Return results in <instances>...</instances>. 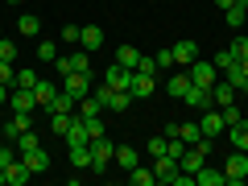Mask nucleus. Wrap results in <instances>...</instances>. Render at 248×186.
<instances>
[{"label": "nucleus", "mask_w": 248, "mask_h": 186, "mask_svg": "<svg viewBox=\"0 0 248 186\" xmlns=\"http://www.w3.org/2000/svg\"><path fill=\"white\" fill-rule=\"evenodd\" d=\"M112 153H116V145L108 141V133L91 137V174H104V170L112 166Z\"/></svg>", "instance_id": "obj_1"}, {"label": "nucleus", "mask_w": 248, "mask_h": 186, "mask_svg": "<svg viewBox=\"0 0 248 186\" xmlns=\"http://www.w3.org/2000/svg\"><path fill=\"white\" fill-rule=\"evenodd\" d=\"M223 178H228L232 186L248 182V153H244V149H232V153H228V161H223Z\"/></svg>", "instance_id": "obj_2"}, {"label": "nucleus", "mask_w": 248, "mask_h": 186, "mask_svg": "<svg viewBox=\"0 0 248 186\" xmlns=\"http://www.w3.org/2000/svg\"><path fill=\"white\" fill-rule=\"evenodd\" d=\"M186 71H190V83H199V87H211V83L219 79V66H215V62H207V58H195Z\"/></svg>", "instance_id": "obj_3"}, {"label": "nucleus", "mask_w": 248, "mask_h": 186, "mask_svg": "<svg viewBox=\"0 0 248 186\" xmlns=\"http://www.w3.org/2000/svg\"><path fill=\"white\" fill-rule=\"evenodd\" d=\"M199 128H203V137H207V141H219V137L228 133V124H223V116L215 112V108H207V112L199 116Z\"/></svg>", "instance_id": "obj_4"}, {"label": "nucleus", "mask_w": 248, "mask_h": 186, "mask_svg": "<svg viewBox=\"0 0 248 186\" xmlns=\"http://www.w3.org/2000/svg\"><path fill=\"white\" fill-rule=\"evenodd\" d=\"M104 83H108L112 91H128V83H133V71H128V66H120V62H112V66L104 71Z\"/></svg>", "instance_id": "obj_5"}, {"label": "nucleus", "mask_w": 248, "mask_h": 186, "mask_svg": "<svg viewBox=\"0 0 248 186\" xmlns=\"http://www.w3.org/2000/svg\"><path fill=\"white\" fill-rule=\"evenodd\" d=\"M62 91H71L75 99L91 95V75H79V71H71V75H62Z\"/></svg>", "instance_id": "obj_6"}, {"label": "nucleus", "mask_w": 248, "mask_h": 186, "mask_svg": "<svg viewBox=\"0 0 248 186\" xmlns=\"http://www.w3.org/2000/svg\"><path fill=\"white\" fill-rule=\"evenodd\" d=\"M182 104H186V108H199V112L215 108V99H211V87H199V83H190V91L182 95Z\"/></svg>", "instance_id": "obj_7"}, {"label": "nucleus", "mask_w": 248, "mask_h": 186, "mask_svg": "<svg viewBox=\"0 0 248 186\" xmlns=\"http://www.w3.org/2000/svg\"><path fill=\"white\" fill-rule=\"evenodd\" d=\"M9 108H13V112H33V108H37V95H33L29 87H13V91H9Z\"/></svg>", "instance_id": "obj_8"}, {"label": "nucleus", "mask_w": 248, "mask_h": 186, "mask_svg": "<svg viewBox=\"0 0 248 186\" xmlns=\"http://www.w3.org/2000/svg\"><path fill=\"white\" fill-rule=\"evenodd\" d=\"M21 161L29 166V174H46V170H50V153H46L42 145H37V149H25V153H21Z\"/></svg>", "instance_id": "obj_9"}, {"label": "nucleus", "mask_w": 248, "mask_h": 186, "mask_svg": "<svg viewBox=\"0 0 248 186\" xmlns=\"http://www.w3.org/2000/svg\"><path fill=\"white\" fill-rule=\"evenodd\" d=\"M153 174H157V182H174L178 178V157H170V153L153 157Z\"/></svg>", "instance_id": "obj_10"}, {"label": "nucleus", "mask_w": 248, "mask_h": 186, "mask_svg": "<svg viewBox=\"0 0 248 186\" xmlns=\"http://www.w3.org/2000/svg\"><path fill=\"white\" fill-rule=\"evenodd\" d=\"M79 46H83L87 54H95L99 46H104V29H99V25H83V29H79Z\"/></svg>", "instance_id": "obj_11"}, {"label": "nucleus", "mask_w": 248, "mask_h": 186, "mask_svg": "<svg viewBox=\"0 0 248 186\" xmlns=\"http://www.w3.org/2000/svg\"><path fill=\"white\" fill-rule=\"evenodd\" d=\"M153 75H141V71H133V83H128V91H133V99H149L153 95Z\"/></svg>", "instance_id": "obj_12"}, {"label": "nucleus", "mask_w": 248, "mask_h": 186, "mask_svg": "<svg viewBox=\"0 0 248 186\" xmlns=\"http://www.w3.org/2000/svg\"><path fill=\"white\" fill-rule=\"evenodd\" d=\"M112 161H116V166L124 170V174H128V170H133V166H141V153H137L133 145H116V153H112Z\"/></svg>", "instance_id": "obj_13"}, {"label": "nucleus", "mask_w": 248, "mask_h": 186, "mask_svg": "<svg viewBox=\"0 0 248 186\" xmlns=\"http://www.w3.org/2000/svg\"><path fill=\"white\" fill-rule=\"evenodd\" d=\"M236 95H240V91L232 87L228 79H215V83H211V99H215V108H223V104H232V99H236Z\"/></svg>", "instance_id": "obj_14"}, {"label": "nucleus", "mask_w": 248, "mask_h": 186, "mask_svg": "<svg viewBox=\"0 0 248 186\" xmlns=\"http://www.w3.org/2000/svg\"><path fill=\"white\" fill-rule=\"evenodd\" d=\"M244 17H248V0H232L228 9H223V21H228L232 29H240V25H244Z\"/></svg>", "instance_id": "obj_15"}, {"label": "nucleus", "mask_w": 248, "mask_h": 186, "mask_svg": "<svg viewBox=\"0 0 248 186\" xmlns=\"http://www.w3.org/2000/svg\"><path fill=\"white\" fill-rule=\"evenodd\" d=\"M223 79H228L232 87L240 91V95H248V71H244V66H240V62H232L228 71H223Z\"/></svg>", "instance_id": "obj_16"}, {"label": "nucleus", "mask_w": 248, "mask_h": 186, "mask_svg": "<svg viewBox=\"0 0 248 186\" xmlns=\"http://www.w3.org/2000/svg\"><path fill=\"white\" fill-rule=\"evenodd\" d=\"M199 58V42H174V62L178 66H190Z\"/></svg>", "instance_id": "obj_17"}, {"label": "nucleus", "mask_w": 248, "mask_h": 186, "mask_svg": "<svg viewBox=\"0 0 248 186\" xmlns=\"http://www.w3.org/2000/svg\"><path fill=\"white\" fill-rule=\"evenodd\" d=\"M29 178H33V174H29V166H25V161H21V157L13 161L9 170H4V182H9V186H25Z\"/></svg>", "instance_id": "obj_18"}, {"label": "nucleus", "mask_w": 248, "mask_h": 186, "mask_svg": "<svg viewBox=\"0 0 248 186\" xmlns=\"http://www.w3.org/2000/svg\"><path fill=\"white\" fill-rule=\"evenodd\" d=\"M104 108L108 112H128V108H133V91H108Z\"/></svg>", "instance_id": "obj_19"}, {"label": "nucleus", "mask_w": 248, "mask_h": 186, "mask_svg": "<svg viewBox=\"0 0 248 186\" xmlns=\"http://www.w3.org/2000/svg\"><path fill=\"white\" fill-rule=\"evenodd\" d=\"M228 178H223V170H215V166H203L195 174V186H223Z\"/></svg>", "instance_id": "obj_20"}, {"label": "nucleus", "mask_w": 248, "mask_h": 186, "mask_svg": "<svg viewBox=\"0 0 248 186\" xmlns=\"http://www.w3.org/2000/svg\"><path fill=\"white\" fill-rule=\"evenodd\" d=\"M166 91H170V95H174V99H182L186 91H190V71H182V75H170Z\"/></svg>", "instance_id": "obj_21"}, {"label": "nucleus", "mask_w": 248, "mask_h": 186, "mask_svg": "<svg viewBox=\"0 0 248 186\" xmlns=\"http://www.w3.org/2000/svg\"><path fill=\"white\" fill-rule=\"evenodd\" d=\"M33 95H37V108H50V99L58 95V83H50V79H37Z\"/></svg>", "instance_id": "obj_22"}, {"label": "nucleus", "mask_w": 248, "mask_h": 186, "mask_svg": "<svg viewBox=\"0 0 248 186\" xmlns=\"http://www.w3.org/2000/svg\"><path fill=\"white\" fill-rule=\"evenodd\" d=\"M228 141H232V149H244L248 153V120L232 124V128H228Z\"/></svg>", "instance_id": "obj_23"}, {"label": "nucleus", "mask_w": 248, "mask_h": 186, "mask_svg": "<svg viewBox=\"0 0 248 186\" xmlns=\"http://www.w3.org/2000/svg\"><path fill=\"white\" fill-rule=\"evenodd\" d=\"M128 182L133 186H157V174H153L149 166H133L128 170Z\"/></svg>", "instance_id": "obj_24"}, {"label": "nucleus", "mask_w": 248, "mask_h": 186, "mask_svg": "<svg viewBox=\"0 0 248 186\" xmlns=\"http://www.w3.org/2000/svg\"><path fill=\"white\" fill-rule=\"evenodd\" d=\"M71 166L75 170H91V145H71Z\"/></svg>", "instance_id": "obj_25"}, {"label": "nucleus", "mask_w": 248, "mask_h": 186, "mask_svg": "<svg viewBox=\"0 0 248 186\" xmlns=\"http://www.w3.org/2000/svg\"><path fill=\"white\" fill-rule=\"evenodd\" d=\"M178 137H182L186 145H199V141H203V128H199V120H186V124H178Z\"/></svg>", "instance_id": "obj_26"}, {"label": "nucleus", "mask_w": 248, "mask_h": 186, "mask_svg": "<svg viewBox=\"0 0 248 186\" xmlns=\"http://www.w3.org/2000/svg\"><path fill=\"white\" fill-rule=\"evenodd\" d=\"M71 120H75V112H50V128H54V137H66Z\"/></svg>", "instance_id": "obj_27"}, {"label": "nucleus", "mask_w": 248, "mask_h": 186, "mask_svg": "<svg viewBox=\"0 0 248 186\" xmlns=\"http://www.w3.org/2000/svg\"><path fill=\"white\" fill-rule=\"evenodd\" d=\"M17 29H21V37H37V33H42V21H37L33 13H21Z\"/></svg>", "instance_id": "obj_28"}, {"label": "nucleus", "mask_w": 248, "mask_h": 186, "mask_svg": "<svg viewBox=\"0 0 248 186\" xmlns=\"http://www.w3.org/2000/svg\"><path fill=\"white\" fill-rule=\"evenodd\" d=\"M137 58H141V50H137V46H120V50H116V62H120V66H128V71H137Z\"/></svg>", "instance_id": "obj_29"}, {"label": "nucleus", "mask_w": 248, "mask_h": 186, "mask_svg": "<svg viewBox=\"0 0 248 186\" xmlns=\"http://www.w3.org/2000/svg\"><path fill=\"white\" fill-rule=\"evenodd\" d=\"M37 79H42L37 71H29V66H21V71H17V79H13V87H29V91H33V87H37Z\"/></svg>", "instance_id": "obj_30"}, {"label": "nucleus", "mask_w": 248, "mask_h": 186, "mask_svg": "<svg viewBox=\"0 0 248 186\" xmlns=\"http://www.w3.org/2000/svg\"><path fill=\"white\" fill-rule=\"evenodd\" d=\"M153 58H157V71H174V66H178V62H174V46H161Z\"/></svg>", "instance_id": "obj_31"}, {"label": "nucleus", "mask_w": 248, "mask_h": 186, "mask_svg": "<svg viewBox=\"0 0 248 186\" xmlns=\"http://www.w3.org/2000/svg\"><path fill=\"white\" fill-rule=\"evenodd\" d=\"M211 62H215V66H219V75H223V71H228V66H232V62H240V58H236V54H232V46H219V54H215Z\"/></svg>", "instance_id": "obj_32"}, {"label": "nucleus", "mask_w": 248, "mask_h": 186, "mask_svg": "<svg viewBox=\"0 0 248 186\" xmlns=\"http://www.w3.org/2000/svg\"><path fill=\"white\" fill-rule=\"evenodd\" d=\"M71 71H79V75H91V54H87V50L71 54Z\"/></svg>", "instance_id": "obj_33"}, {"label": "nucleus", "mask_w": 248, "mask_h": 186, "mask_svg": "<svg viewBox=\"0 0 248 186\" xmlns=\"http://www.w3.org/2000/svg\"><path fill=\"white\" fill-rule=\"evenodd\" d=\"M99 112H104V104H99L95 95H83L79 99V116H99Z\"/></svg>", "instance_id": "obj_34"}, {"label": "nucleus", "mask_w": 248, "mask_h": 186, "mask_svg": "<svg viewBox=\"0 0 248 186\" xmlns=\"http://www.w3.org/2000/svg\"><path fill=\"white\" fill-rule=\"evenodd\" d=\"M17 157H21V149H17L13 141H9V145H0V170H9V166H13Z\"/></svg>", "instance_id": "obj_35"}, {"label": "nucleus", "mask_w": 248, "mask_h": 186, "mask_svg": "<svg viewBox=\"0 0 248 186\" xmlns=\"http://www.w3.org/2000/svg\"><path fill=\"white\" fill-rule=\"evenodd\" d=\"M219 116H223V124H228V128L244 120V112H240V108H232V104H223V108H219Z\"/></svg>", "instance_id": "obj_36"}, {"label": "nucleus", "mask_w": 248, "mask_h": 186, "mask_svg": "<svg viewBox=\"0 0 248 186\" xmlns=\"http://www.w3.org/2000/svg\"><path fill=\"white\" fill-rule=\"evenodd\" d=\"M0 133H4V137H9L13 145H17V137L25 133V128H21V124H17V116H13V120H4V124H0Z\"/></svg>", "instance_id": "obj_37"}, {"label": "nucleus", "mask_w": 248, "mask_h": 186, "mask_svg": "<svg viewBox=\"0 0 248 186\" xmlns=\"http://www.w3.org/2000/svg\"><path fill=\"white\" fill-rule=\"evenodd\" d=\"M137 71L141 75H157V58H153V54H141V58H137Z\"/></svg>", "instance_id": "obj_38"}, {"label": "nucleus", "mask_w": 248, "mask_h": 186, "mask_svg": "<svg viewBox=\"0 0 248 186\" xmlns=\"http://www.w3.org/2000/svg\"><path fill=\"white\" fill-rule=\"evenodd\" d=\"M37 58H42V62H54V58H58V46H54V42H37Z\"/></svg>", "instance_id": "obj_39"}, {"label": "nucleus", "mask_w": 248, "mask_h": 186, "mask_svg": "<svg viewBox=\"0 0 248 186\" xmlns=\"http://www.w3.org/2000/svg\"><path fill=\"white\" fill-rule=\"evenodd\" d=\"M37 145H42V141H37V133H33V128L17 137V149H21V153H25V149H37Z\"/></svg>", "instance_id": "obj_40"}, {"label": "nucleus", "mask_w": 248, "mask_h": 186, "mask_svg": "<svg viewBox=\"0 0 248 186\" xmlns=\"http://www.w3.org/2000/svg\"><path fill=\"white\" fill-rule=\"evenodd\" d=\"M13 79H17V66L0 58V83H4V87H13Z\"/></svg>", "instance_id": "obj_41"}, {"label": "nucleus", "mask_w": 248, "mask_h": 186, "mask_svg": "<svg viewBox=\"0 0 248 186\" xmlns=\"http://www.w3.org/2000/svg\"><path fill=\"white\" fill-rule=\"evenodd\" d=\"M145 153H149V157H161V153H166V137H153V141L145 145Z\"/></svg>", "instance_id": "obj_42"}, {"label": "nucleus", "mask_w": 248, "mask_h": 186, "mask_svg": "<svg viewBox=\"0 0 248 186\" xmlns=\"http://www.w3.org/2000/svg\"><path fill=\"white\" fill-rule=\"evenodd\" d=\"M0 58H4V62H17V46L4 42V37H0Z\"/></svg>", "instance_id": "obj_43"}, {"label": "nucleus", "mask_w": 248, "mask_h": 186, "mask_svg": "<svg viewBox=\"0 0 248 186\" xmlns=\"http://www.w3.org/2000/svg\"><path fill=\"white\" fill-rule=\"evenodd\" d=\"M83 120H87V133L91 137H104V120H99V116H83Z\"/></svg>", "instance_id": "obj_44"}, {"label": "nucleus", "mask_w": 248, "mask_h": 186, "mask_svg": "<svg viewBox=\"0 0 248 186\" xmlns=\"http://www.w3.org/2000/svg\"><path fill=\"white\" fill-rule=\"evenodd\" d=\"M232 54H236V58H248V37H236V42H232Z\"/></svg>", "instance_id": "obj_45"}, {"label": "nucleus", "mask_w": 248, "mask_h": 186, "mask_svg": "<svg viewBox=\"0 0 248 186\" xmlns=\"http://www.w3.org/2000/svg\"><path fill=\"white\" fill-rule=\"evenodd\" d=\"M79 29L83 25H66V29H62V42H79Z\"/></svg>", "instance_id": "obj_46"}, {"label": "nucleus", "mask_w": 248, "mask_h": 186, "mask_svg": "<svg viewBox=\"0 0 248 186\" xmlns=\"http://www.w3.org/2000/svg\"><path fill=\"white\" fill-rule=\"evenodd\" d=\"M54 66H58V79H62V75H71V58H62V54L54 58Z\"/></svg>", "instance_id": "obj_47"}, {"label": "nucleus", "mask_w": 248, "mask_h": 186, "mask_svg": "<svg viewBox=\"0 0 248 186\" xmlns=\"http://www.w3.org/2000/svg\"><path fill=\"white\" fill-rule=\"evenodd\" d=\"M9 91H13V87H4V83H0V108H9Z\"/></svg>", "instance_id": "obj_48"}, {"label": "nucleus", "mask_w": 248, "mask_h": 186, "mask_svg": "<svg viewBox=\"0 0 248 186\" xmlns=\"http://www.w3.org/2000/svg\"><path fill=\"white\" fill-rule=\"evenodd\" d=\"M215 4H219V9H228V4H232V0H215Z\"/></svg>", "instance_id": "obj_49"}, {"label": "nucleus", "mask_w": 248, "mask_h": 186, "mask_svg": "<svg viewBox=\"0 0 248 186\" xmlns=\"http://www.w3.org/2000/svg\"><path fill=\"white\" fill-rule=\"evenodd\" d=\"M0 186H9V182H4V170H0Z\"/></svg>", "instance_id": "obj_50"}, {"label": "nucleus", "mask_w": 248, "mask_h": 186, "mask_svg": "<svg viewBox=\"0 0 248 186\" xmlns=\"http://www.w3.org/2000/svg\"><path fill=\"white\" fill-rule=\"evenodd\" d=\"M240 66H244V71H248V58H240Z\"/></svg>", "instance_id": "obj_51"}, {"label": "nucleus", "mask_w": 248, "mask_h": 186, "mask_svg": "<svg viewBox=\"0 0 248 186\" xmlns=\"http://www.w3.org/2000/svg\"><path fill=\"white\" fill-rule=\"evenodd\" d=\"M9 4H25V0H9Z\"/></svg>", "instance_id": "obj_52"}]
</instances>
